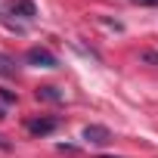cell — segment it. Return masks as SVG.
I'll return each mask as SVG.
<instances>
[{
	"label": "cell",
	"instance_id": "obj_9",
	"mask_svg": "<svg viewBox=\"0 0 158 158\" xmlns=\"http://www.w3.org/2000/svg\"><path fill=\"white\" fill-rule=\"evenodd\" d=\"M136 6H158V0H133Z\"/></svg>",
	"mask_w": 158,
	"mask_h": 158
},
{
	"label": "cell",
	"instance_id": "obj_3",
	"mask_svg": "<svg viewBox=\"0 0 158 158\" xmlns=\"http://www.w3.org/2000/svg\"><path fill=\"white\" fill-rule=\"evenodd\" d=\"M25 127H28L31 136H47V133H53L59 127V118H31Z\"/></svg>",
	"mask_w": 158,
	"mask_h": 158
},
{
	"label": "cell",
	"instance_id": "obj_1",
	"mask_svg": "<svg viewBox=\"0 0 158 158\" xmlns=\"http://www.w3.org/2000/svg\"><path fill=\"white\" fill-rule=\"evenodd\" d=\"M25 62H28V65H37V68H56V65H59V59H56L47 47H31V50L25 53Z\"/></svg>",
	"mask_w": 158,
	"mask_h": 158
},
{
	"label": "cell",
	"instance_id": "obj_7",
	"mask_svg": "<svg viewBox=\"0 0 158 158\" xmlns=\"http://www.w3.org/2000/svg\"><path fill=\"white\" fill-rule=\"evenodd\" d=\"M139 59H143V62H152V65H158V53H155V50H146V53H139Z\"/></svg>",
	"mask_w": 158,
	"mask_h": 158
},
{
	"label": "cell",
	"instance_id": "obj_10",
	"mask_svg": "<svg viewBox=\"0 0 158 158\" xmlns=\"http://www.w3.org/2000/svg\"><path fill=\"white\" fill-rule=\"evenodd\" d=\"M99 158H112V155H99Z\"/></svg>",
	"mask_w": 158,
	"mask_h": 158
},
{
	"label": "cell",
	"instance_id": "obj_2",
	"mask_svg": "<svg viewBox=\"0 0 158 158\" xmlns=\"http://www.w3.org/2000/svg\"><path fill=\"white\" fill-rule=\"evenodd\" d=\"M84 139L93 143V146H109L112 143V130L102 127V124H87L84 127Z\"/></svg>",
	"mask_w": 158,
	"mask_h": 158
},
{
	"label": "cell",
	"instance_id": "obj_6",
	"mask_svg": "<svg viewBox=\"0 0 158 158\" xmlns=\"http://www.w3.org/2000/svg\"><path fill=\"white\" fill-rule=\"evenodd\" d=\"M37 99H47V102H62V93L56 87H40L37 90Z\"/></svg>",
	"mask_w": 158,
	"mask_h": 158
},
{
	"label": "cell",
	"instance_id": "obj_4",
	"mask_svg": "<svg viewBox=\"0 0 158 158\" xmlns=\"http://www.w3.org/2000/svg\"><path fill=\"white\" fill-rule=\"evenodd\" d=\"M13 16H22V19H34L37 10L31 0H13Z\"/></svg>",
	"mask_w": 158,
	"mask_h": 158
},
{
	"label": "cell",
	"instance_id": "obj_5",
	"mask_svg": "<svg viewBox=\"0 0 158 158\" xmlns=\"http://www.w3.org/2000/svg\"><path fill=\"white\" fill-rule=\"evenodd\" d=\"M0 77H16V59L0 53Z\"/></svg>",
	"mask_w": 158,
	"mask_h": 158
},
{
	"label": "cell",
	"instance_id": "obj_8",
	"mask_svg": "<svg viewBox=\"0 0 158 158\" xmlns=\"http://www.w3.org/2000/svg\"><path fill=\"white\" fill-rule=\"evenodd\" d=\"M0 99H3V102H16V93H10V90L0 87Z\"/></svg>",
	"mask_w": 158,
	"mask_h": 158
}]
</instances>
